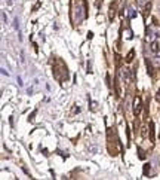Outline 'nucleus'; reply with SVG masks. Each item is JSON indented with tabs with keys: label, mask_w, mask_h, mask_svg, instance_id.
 Returning a JSON list of instances; mask_svg holds the SVG:
<instances>
[{
	"label": "nucleus",
	"mask_w": 160,
	"mask_h": 180,
	"mask_svg": "<svg viewBox=\"0 0 160 180\" xmlns=\"http://www.w3.org/2000/svg\"><path fill=\"white\" fill-rule=\"evenodd\" d=\"M53 77L59 82H64L68 79V67L61 58H55L53 61Z\"/></svg>",
	"instance_id": "f03ea898"
},
{
	"label": "nucleus",
	"mask_w": 160,
	"mask_h": 180,
	"mask_svg": "<svg viewBox=\"0 0 160 180\" xmlns=\"http://www.w3.org/2000/svg\"><path fill=\"white\" fill-rule=\"evenodd\" d=\"M138 153H139V158H141V159H145V152H144L141 147H138Z\"/></svg>",
	"instance_id": "f8f14e48"
},
{
	"label": "nucleus",
	"mask_w": 160,
	"mask_h": 180,
	"mask_svg": "<svg viewBox=\"0 0 160 180\" xmlns=\"http://www.w3.org/2000/svg\"><path fill=\"white\" fill-rule=\"evenodd\" d=\"M159 137H160V134H159Z\"/></svg>",
	"instance_id": "aec40b11"
},
{
	"label": "nucleus",
	"mask_w": 160,
	"mask_h": 180,
	"mask_svg": "<svg viewBox=\"0 0 160 180\" xmlns=\"http://www.w3.org/2000/svg\"><path fill=\"white\" fill-rule=\"evenodd\" d=\"M2 73H3V75H8V76H9V72H6L5 69H2Z\"/></svg>",
	"instance_id": "a211bd4d"
},
{
	"label": "nucleus",
	"mask_w": 160,
	"mask_h": 180,
	"mask_svg": "<svg viewBox=\"0 0 160 180\" xmlns=\"http://www.w3.org/2000/svg\"><path fill=\"white\" fill-rule=\"evenodd\" d=\"M126 35H127V39H131V37H132V31H131V30H127Z\"/></svg>",
	"instance_id": "2eb2a0df"
},
{
	"label": "nucleus",
	"mask_w": 160,
	"mask_h": 180,
	"mask_svg": "<svg viewBox=\"0 0 160 180\" xmlns=\"http://www.w3.org/2000/svg\"><path fill=\"white\" fill-rule=\"evenodd\" d=\"M153 63H154L156 66H160V52L153 54Z\"/></svg>",
	"instance_id": "6e6552de"
},
{
	"label": "nucleus",
	"mask_w": 160,
	"mask_h": 180,
	"mask_svg": "<svg viewBox=\"0 0 160 180\" xmlns=\"http://www.w3.org/2000/svg\"><path fill=\"white\" fill-rule=\"evenodd\" d=\"M86 0H77L73 3V12H71V15H73V21L76 22V24H80V22H83V19L86 18Z\"/></svg>",
	"instance_id": "f257e3e1"
},
{
	"label": "nucleus",
	"mask_w": 160,
	"mask_h": 180,
	"mask_svg": "<svg viewBox=\"0 0 160 180\" xmlns=\"http://www.w3.org/2000/svg\"><path fill=\"white\" fill-rule=\"evenodd\" d=\"M135 17H136V10H135V8L129 6V8H127V18H135Z\"/></svg>",
	"instance_id": "0eeeda50"
},
{
	"label": "nucleus",
	"mask_w": 160,
	"mask_h": 180,
	"mask_svg": "<svg viewBox=\"0 0 160 180\" xmlns=\"http://www.w3.org/2000/svg\"><path fill=\"white\" fill-rule=\"evenodd\" d=\"M156 98H157V101H159V103H160V89H159V91H157V97H156Z\"/></svg>",
	"instance_id": "f3484780"
},
{
	"label": "nucleus",
	"mask_w": 160,
	"mask_h": 180,
	"mask_svg": "<svg viewBox=\"0 0 160 180\" xmlns=\"http://www.w3.org/2000/svg\"><path fill=\"white\" fill-rule=\"evenodd\" d=\"M145 63H147V72H148V75H150V76H154V70H153V66L151 64H150V61H148V58H147V60H145Z\"/></svg>",
	"instance_id": "9d476101"
},
{
	"label": "nucleus",
	"mask_w": 160,
	"mask_h": 180,
	"mask_svg": "<svg viewBox=\"0 0 160 180\" xmlns=\"http://www.w3.org/2000/svg\"><path fill=\"white\" fill-rule=\"evenodd\" d=\"M116 8H117V3H111L110 5V10H108V18H110V21H113L114 19V15H116Z\"/></svg>",
	"instance_id": "39448f33"
},
{
	"label": "nucleus",
	"mask_w": 160,
	"mask_h": 180,
	"mask_svg": "<svg viewBox=\"0 0 160 180\" xmlns=\"http://www.w3.org/2000/svg\"><path fill=\"white\" fill-rule=\"evenodd\" d=\"M151 0H136V3H138V6H141V8H144L145 5H148Z\"/></svg>",
	"instance_id": "9b49d317"
},
{
	"label": "nucleus",
	"mask_w": 160,
	"mask_h": 180,
	"mask_svg": "<svg viewBox=\"0 0 160 180\" xmlns=\"http://www.w3.org/2000/svg\"><path fill=\"white\" fill-rule=\"evenodd\" d=\"M150 141H154V122H150Z\"/></svg>",
	"instance_id": "1a4fd4ad"
},
{
	"label": "nucleus",
	"mask_w": 160,
	"mask_h": 180,
	"mask_svg": "<svg viewBox=\"0 0 160 180\" xmlns=\"http://www.w3.org/2000/svg\"><path fill=\"white\" fill-rule=\"evenodd\" d=\"M120 76H122V80L125 84H129L131 82V70L127 69V67H123V69L120 70Z\"/></svg>",
	"instance_id": "20e7f679"
},
{
	"label": "nucleus",
	"mask_w": 160,
	"mask_h": 180,
	"mask_svg": "<svg viewBox=\"0 0 160 180\" xmlns=\"http://www.w3.org/2000/svg\"><path fill=\"white\" fill-rule=\"evenodd\" d=\"M134 57H135V51L134 49H131V51L127 52V55H126L125 60H126V63H132V61H134Z\"/></svg>",
	"instance_id": "423d86ee"
},
{
	"label": "nucleus",
	"mask_w": 160,
	"mask_h": 180,
	"mask_svg": "<svg viewBox=\"0 0 160 180\" xmlns=\"http://www.w3.org/2000/svg\"><path fill=\"white\" fill-rule=\"evenodd\" d=\"M2 18H3V22H5V24H6V14H5V12H3V14H2Z\"/></svg>",
	"instance_id": "dca6fc26"
},
{
	"label": "nucleus",
	"mask_w": 160,
	"mask_h": 180,
	"mask_svg": "<svg viewBox=\"0 0 160 180\" xmlns=\"http://www.w3.org/2000/svg\"><path fill=\"white\" fill-rule=\"evenodd\" d=\"M96 106H98V104L95 103V101H92V107H91V106H89V107H91L93 112H96V110H98V107H96Z\"/></svg>",
	"instance_id": "ddd939ff"
},
{
	"label": "nucleus",
	"mask_w": 160,
	"mask_h": 180,
	"mask_svg": "<svg viewBox=\"0 0 160 180\" xmlns=\"http://www.w3.org/2000/svg\"><path fill=\"white\" fill-rule=\"evenodd\" d=\"M132 109H134V115L135 116H138L141 110H142V100H141V97H135L134 98V104H132Z\"/></svg>",
	"instance_id": "7ed1b4c3"
},
{
	"label": "nucleus",
	"mask_w": 160,
	"mask_h": 180,
	"mask_svg": "<svg viewBox=\"0 0 160 180\" xmlns=\"http://www.w3.org/2000/svg\"><path fill=\"white\" fill-rule=\"evenodd\" d=\"M18 85H19V86H22V85H24V84H22V79H21L19 76H18Z\"/></svg>",
	"instance_id": "4468645a"
},
{
	"label": "nucleus",
	"mask_w": 160,
	"mask_h": 180,
	"mask_svg": "<svg viewBox=\"0 0 160 180\" xmlns=\"http://www.w3.org/2000/svg\"><path fill=\"white\" fill-rule=\"evenodd\" d=\"M159 10H160V0H159Z\"/></svg>",
	"instance_id": "6ab92c4d"
}]
</instances>
